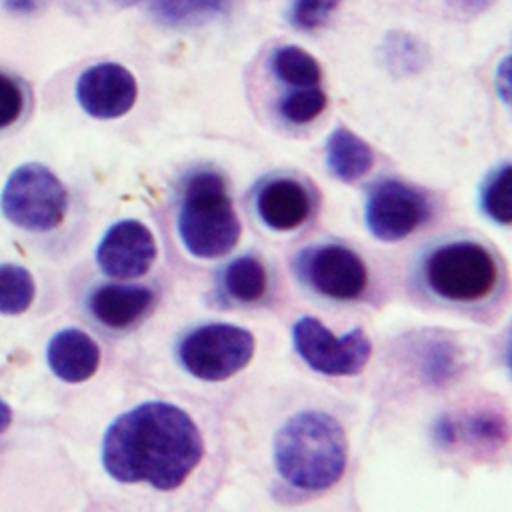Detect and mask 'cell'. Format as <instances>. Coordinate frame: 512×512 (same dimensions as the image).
I'll list each match as a JSON object with an SVG mask.
<instances>
[{"mask_svg": "<svg viewBox=\"0 0 512 512\" xmlns=\"http://www.w3.org/2000/svg\"><path fill=\"white\" fill-rule=\"evenodd\" d=\"M226 4L228 0H156L152 10L166 24H184L218 14Z\"/></svg>", "mask_w": 512, "mask_h": 512, "instance_id": "22", "label": "cell"}, {"mask_svg": "<svg viewBox=\"0 0 512 512\" xmlns=\"http://www.w3.org/2000/svg\"><path fill=\"white\" fill-rule=\"evenodd\" d=\"M0 208L10 224L28 232H48L64 220L68 194L50 168L28 162L6 178Z\"/></svg>", "mask_w": 512, "mask_h": 512, "instance_id": "5", "label": "cell"}, {"mask_svg": "<svg viewBox=\"0 0 512 512\" xmlns=\"http://www.w3.org/2000/svg\"><path fill=\"white\" fill-rule=\"evenodd\" d=\"M158 254L152 230L134 218L118 220L96 248L100 270L112 278H138L150 270Z\"/></svg>", "mask_w": 512, "mask_h": 512, "instance_id": "10", "label": "cell"}, {"mask_svg": "<svg viewBox=\"0 0 512 512\" xmlns=\"http://www.w3.org/2000/svg\"><path fill=\"white\" fill-rule=\"evenodd\" d=\"M492 2L494 0H452V4L460 14H470V16L484 12Z\"/></svg>", "mask_w": 512, "mask_h": 512, "instance_id": "25", "label": "cell"}, {"mask_svg": "<svg viewBox=\"0 0 512 512\" xmlns=\"http://www.w3.org/2000/svg\"><path fill=\"white\" fill-rule=\"evenodd\" d=\"M294 272L308 290L330 300H356L368 286L364 260L352 248L336 242L300 250L294 258Z\"/></svg>", "mask_w": 512, "mask_h": 512, "instance_id": "7", "label": "cell"}, {"mask_svg": "<svg viewBox=\"0 0 512 512\" xmlns=\"http://www.w3.org/2000/svg\"><path fill=\"white\" fill-rule=\"evenodd\" d=\"M480 208L492 222L502 226L510 224V162H502L484 178L480 186Z\"/></svg>", "mask_w": 512, "mask_h": 512, "instance_id": "19", "label": "cell"}, {"mask_svg": "<svg viewBox=\"0 0 512 512\" xmlns=\"http://www.w3.org/2000/svg\"><path fill=\"white\" fill-rule=\"evenodd\" d=\"M138 96L134 74L116 62L86 68L76 82V100L82 110L100 120L120 118L132 110Z\"/></svg>", "mask_w": 512, "mask_h": 512, "instance_id": "11", "label": "cell"}, {"mask_svg": "<svg viewBox=\"0 0 512 512\" xmlns=\"http://www.w3.org/2000/svg\"><path fill=\"white\" fill-rule=\"evenodd\" d=\"M334 8L336 0H294L290 20L296 28L316 30L324 26Z\"/></svg>", "mask_w": 512, "mask_h": 512, "instance_id": "24", "label": "cell"}, {"mask_svg": "<svg viewBox=\"0 0 512 512\" xmlns=\"http://www.w3.org/2000/svg\"><path fill=\"white\" fill-rule=\"evenodd\" d=\"M176 354L194 378L220 382L248 366L254 356V336L234 324H202L180 340Z\"/></svg>", "mask_w": 512, "mask_h": 512, "instance_id": "6", "label": "cell"}, {"mask_svg": "<svg viewBox=\"0 0 512 512\" xmlns=\"http://www.w3.org/2000/svg\"><path fill=\"white\" fill-rule=\"evenodd\" d=\"M24 88L22 84L0 72V130L12 126L24 112Z\"/></svg>", "mask_w": 512, "mask_h": 512, "instance_id": "23", "label": "cell"}, {"mask_svg": "<svg viewBox=\"0 0 512 512\" xmlns=\"http://www.w3.org/2000/svg\"><path fill=\"white\" fill-rule=\"evenodd\" d=\"M336 2H338V0H336Z\"/></svg>", "mask_w": 512, "mask_h": 512, "instance_id": "30", "label": "cell"}, {"mask_svg": "<svg viewBox=\"0 0 512 512\" xmlns=\"http://www.w3.org/2000/svg\"><path fill=\"white\" fill-rule=\"evenodd\" d=\"M292 342L298 356L326 376H354L364 370L372 354V342L362 328H352L338 338L314 316L294 322Z\"/></svg>", "mask_w": 512, "mask_h": 512, "instance_id": "8", "label": "cell"}, {"mask_svg": "<svg viewBox=\"0 0 512 512\" xmlns=\"http://www.w3.org/2000/svg\"><path fill=\"white\" fill-rule=\"evenodd\" d=\"M10 422H12V410H10V406L0 398V434L10 426Z\"/></svg>", "mask_w": 512, "mask_h": 512, "instance_id": "28", "label": "cell"}, {"mask_svg": "<svg viewBox=\"0 0 512 512\" xmlns=\"http://www.w3.org/2000/svg\"><path fill=\"white\" fill-rule=\"evenodd\" d=\"M382 50L388 68L400 76L418 72L430 60L426 46L408 32H388Z\"/></svg>", "mask_w": 512, "mask_h": 512, "instance_id": "20", "label": "cell"}, {"mask_svg": "<svg viewBox=\"0 0 512 512\" xmlns=\"http://www.w3.org/2000/svg\"><path fill=\"white\" fill-rule=\"evenodd\" d=\"M432 214L428 196L396 178L378 180L364 202V222L382 242H398L418 230Z\"/></svg>", "mask_w": 512, "mask_h": 512, "instance_id": "9", "label": "cell"}, {"mask_svg": "<svg viewBox=\"0 0 512 512\" xmlns=\"http://www.w3.org/2000/svg\"><path fill=\"white\" fill-rule=\"evenodd\" d=\"M124 4H132V2H140V0H122Z\"/></svg>", "mask_w": 512, "mask_h": 512, "instance_id": "29", "label": "cell"}, {"mask_svg": "<svg viewBox=\"0 0 512 512\" xmlns=\"http://www.w3.org/2000/svg\"><path fill=\"white\" fill-rule=\"evenodd\" d=\"M424 286L440 300L476 304L498 284V264L490 248L474 240H452L434 246L420 266Z\"/></svg>", "mask_w": 512, "mask_h": 512, "instance_id": "4", "label": "cell"}, {"mask_svg": "<svg viewBox=\"0 0 512 512\" xmlns=\"http://www.w3.org/2000/svg\"><path fill=\"white\" fill-rule=\"evenodd\" d=\"M154 292L138 284H100L88 294V312L110 328L126 330L138 324L154 306Z\"/></svg>", "mask_w": 512, "mask_h": 512, "instance_id": "13", "label": "cell"}, {"mask_svg": "<svg viewBox=\"0 0 512 512\" xmlns=\"http://www.w3.org/2000/svg\"><path fill=\"white\" fill-rule=\"evenodd\" d=\"M496 90H498V94L502 96V100L506 102L508 100V58H504L502 62H500V68H498V72H496Z\"/></svg>", "mask_w": 512, "mask_h": 512, "instance_id": "26", "label": "cell"}, {"mask_svg": "<svg viewBox=\"0 0 512 512\" xmlns=\"http://www.w3.org/2000/svg\"><path fill=\"white\" fill-rule=\"evenodd\" d=\"M204 440L186 410L154 400L120 414L104 432L102 466L120 484L178 488L200 464Z\"/></svg>", "mask_w": 512, "mask_h": 512, "instance_id": "1", "label": "cell"}, {"mask_svg": "<svg viewBox=\"0 0 512 512\" xmlns=\"http://www.w3.org/2000/svg\"><path fill=\"white\" fill-rule=\"evenodd\" d=\"M326 164L334 178L356 182L374 164L372 148L366 140L344 126H336L326 140Z\"/></svg>", "mask_w": 512, "mask_h": 512, "instance_id": "15", "label": "cell"}, {"mask_svg": "<svg viewBox=\"0 0 512 512\" xmlns=\"http://www.w3.org/2000/svg\"><path fill=\"white\" fill-rule=\"evenodd\" d=\"M254 208L268 228L288 232L308 222L314 212V194L302 180L276 174L258 184Z\"/></svg>", "mask_w": 512, "mask_h": 512, "instance_id": "12", "label": "cell"}, {"mask_svg": "<svg viewBox=\"0 0 512 512\" xmlns=\"http://www.w3.org/2000/svg\"><path fill=\"white\" fill-rule=\"evenodd\" d=\"M8 10L18 12V14H28L36 8V0H6L4 4Z\"/></svg>", "mask_w": 512, "mask_h": 512, "instance_id": "27", "label": "cell"}, {"mask_svg": "<svg viewBox=\"0 0 512 512\" xmlns=\"http://www.w3.org/2000/svg\"><path fill=\"white\" fill-rule=\"evenodd\" d=\"M176 228L194 258H220L238 244L242 226L220 172L200 168L186 178Z\"/></svg>", "mask_w": 512, "mask_h": 512, "instance_id": "3", "label": "cell"}, {"mask_svg": "<svg viewBox=\"0 0 512 512\" xmlns=\"http://www.w3.org/2000/svg\"><path fill=\"white\" fill-rule=\"evenodd\" d=\"M346 462V432L328 412H298L274 436V466L282 480L298 490L320 492L334 486Z\"/></svg>", "mask_w": 512, "mask_h": 512, "instance_id": "2", "label": "cell"}, {"mask_svg": "<svg viewBox=\"0 0 512 512\" xmlns=\"http://www.w3.org/2000/svg\"><path fill=\"white\" fill-rule=\"evenodd\" d=\"M36 294L32 274L18 264H0V314H22Z\"/></svg>", "mask_w": 512, "mask_h": 512, "instance_id": "18", "label": "cell"}, {"mask_svg": "<svg viewBox=\"0 0 512 512\" xmlns=\"http://www.w3.org/2000/svg\"><path fill=\"white\" fill-rule=\"evenodd\" d=\"M218 286L236 304H256L268 290V272L258 256L244 254L222 268Z\"/></svg>", "mask_w": 512, "mask_h": 512, "instance_id": "16", "label": "cell"}, {"mask_svg": "<svg viewBox=\"0 0 512 512\" xmlns=\"http://www.w3.org/2000/svg\"><path fill=\"white\" fill-rule=\"evenodd\" d=\"M272 72L284 84H290L294 88L316 86L322 78V68L318 60L310 52L294 44H286L274 50Z\"/></svg>", "mask_w": 512, "mask_h": 512, "instance_id": "17", "label": "cell"}, {"mask_svg": "<svg viewBox=\"0 0 512 512\" xmlns=\"http://www.w3.org/2000/svg\"><path fill=\"white\" fill-rule=\"evenodd\" d=\"M326 108V94L318 86L296 88L278 102L282 118L290 124H308Z\"/></svg>", "mask_w": 512, "mask_h": 512, "instance_id": "21", "label": "cell"}, {"mask_svg": "<svg viewBox=\"0 0 512 512\" xmlns=\"http://www.w3.org/2000/svg\"><path fill=\"white\" fill-rule=\"evenodd\" d=\"M46 360L54 376L68 384H78L98 370L100 348L84 330L64 328L50 338Z\"/></svg>", "mask_w": 512, "mask_h": 512, "instance_id": "14", "label": "cell"}]
</instances>
